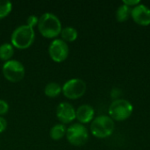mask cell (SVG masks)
<instances>
[{
    "instance_id": "6da1fadb",
    "label": "cell",
    "mask_w": 150,
    "mask_h": 150,
    "mask_svg": "<svg viewBox=\"0 0 150 150\" xmlns=\"http://www.w3.org/2000/svg\"><path fill=\"white\" fill-rule=\"evenodd\" d=\"M38 28L42 36L54 38L62 32V23L59 18L51 12H45L39 18Z\"/></svg>"
},
{
    "instance_id": "7a4b0ae2",
    "label": "cell",
    "mask_w": 150,
    "mask_h": 150,
    "mask_svg": "<svg viewBox=\"0 0 150 150\" xmlns=\"http://www.w3.org/2000/svg\"><path fill=\"white\" fill-rule=\"evenodd\" d=\"M35 33L33 27L27 25H21L15 28L11 36V42L14 47L25 49L34 41Z\"/></svg>"
},
{
    "instance_id": "3957f363",
    "label": "cell",
    "mask_w": 150,
    "mask_h": 150,
    "mask_svg": "<svg viewBox=\"0 0 150 150\" xmlns=\"http://www.w3.org/2000/svg\"><path fill=\"white\" fill-rule=\"evenodd\" d=\"M115 128L114 121L110 116L100 115L95 118L91 125V134L97 138H106L113 133Z\"/></svg>"
},
{
    "instance_id": "277c9868",
    "label": "cell",
    "mask_w": 150,
    "mask_h": 150,
    "mask_svg": "<svg viewBox=\"0 0 150 150\" xmlns=\"http://www.w3.org/2000/svg\"><path fill=\"white\" fill-rule=\"evenodd\" d=\"M134 111L132 103L127 99H116L109 107L110 117L117 121H123L127 120Z\"/></svg>"
},
{
    "instance_id": "5b68a950",
    "label": "cell",
    "mask_w": 150,
    "mask_h": 150,
    "mask_svg": "<svg viewBox=\"0 0 150 150\" xmlns=\"http://www.w3.org/2000/svg\"><path fill=\"white\" fill-rule=\"evenodd\" d=\"M4 76L10 82L17 83L21 81L25 76V67L18 60L11 59L5 62L2 68Z\"/></svg>"
},
{
    "instance_id": "8992f818",
    "label": "cell",
    "mask_w": 150,
    "mask_h": 150,
    "mask_svg": "<svg viewBox=\"0 0 150 150\" xmlns=\"http://www.w3.org/2000/svg\"><path fill=\"white\" fill-rule=\"evenodd\" d=\"M87 89L86 83L80 78H72L65 82L62 92L69 99H76L84 95Z\"/></svg>"
},
{
    "instance_id": "52a82bcc",
    "label": "cell",
    "mask_w": 150,
    "mask_h": 150,
    "mask_svg": "<svg viewBox=\"0 0 150 150\" xmlns=\"http://www.w3.org/2000/svg\"><path fill=\"white\" fill-rule=\"evenodd\" d=\"M66 136L69 142L74 146H83L89 139L87 128L80 123H75L68 127Z\"/></svg>"
},
{
    "instance_id": "ba28073f",
    "label": "cell",
    "mask_w": 150,
    "mask_h": 150,
    "mask_svg": "<svg viewBox=\"0 0 150 150\" xmlns=\"http://www.w3.org/2000/svg\"><path fill=\"white\" fill-rule=\"evenodd\" d=\"M48 53L53 61L62 62L69 56V47L67 42L62 39H55L50 43L48 47Z\"/></svg>"
},
{
    "instance_id": "9c48e42d",
    "label": "cell",
    "mask_w": 150,
    "mask_h": 150,
    "mask_svg": "<svg viewBox=\"0 0 150 150\" xmlns=\"http://www.w3.org/2000/svg\"><path fill=\"white\" fill-rule=\"evenodd\" d=\"M56 116L62 123H70L76 119V109L71 104L62 102L56 108Z\"/></svg>"
},
{
    "instance_id": "30bf717a",
    "label": "cell",
    "mask_w": 150,
    "mask_h": 150,
    "mask_svg": "<svg viewBox=\"0 0 150 150\" xmlns=\"http://www.w3.org/2000/svg\"><path fill=\"white\" fill-rule=\"evenodd\" d=\"M131 16L135 23L141 25H150V9L143 4H139L132 9Z\"/></svg>"
},
{
    "instance_id": "8fae6325",
    "label": "cell",
    "mask_w": 150,
    "mask_h": 150,
    "mask_svg": "<svg viewBox=\"0 0 150 150\" xmlns=\"http://www.w3.org/2000/svg\"><path fill=\"white\" fill-rule=\"evenodd\" d=\"M94 108L90 105H82L76 110V119L81 123H89L94 118Z\"/></svg>"
},
{
    "instance_id": "7c38bea8",
    "label": "cell",
    "mask_w": 150,
    "mask_h": 150,
    "mask_svg": "<svg viewBox=\"0 0 150 150\" xmlns=\"http://www.w3.org/2000/svg\"><path fill=\"white\" fill-rule=\"evenodd\" d=\"M61 36L65 42H72L77 39L78 32L73 26H66L62 29Z\"/></svg>"
},
{
    "instance_id": "4fadbf2b",
    "label": "cell",
    "mask_w": 150,
    "mask_h": 150,
    "mask_svg": "<svg viewBox=\"0 0 150 150\" xmlns=\"http://www.w3.org/2000/svg\"><path fill=\"white\" fill-rule=\"evenodd\" d=\"M131 7L122 4L121 5L119 6V8L116 11V18L119 22H125L131 16Z\"/></svg>"
},
{
    "instance_id": "5bb4252c",
    "label": "cell",
    "mask_w": 150,
    "mask_h": 150,
    "mask_svg": "<svg viewBox=\"0 0 150 150\" xmlns=\"http://www.w3.org/2000/svg\"><path fill=\"white\" fill-rule=\"evenodd\" d=\"M14 54V47L11 43H3L0 45V59L3 61H9Z\"/></svg>"
},
{
    "instance_id": "9a60e30c",
    "label": "cell",
    "mask_w": 150,
    "mask_h": 150,
    "mask_svg": "<svg viewBox=\"0 0 150 150\" xmlns=\"http://www.w3.org/2000/svg\"><path fill=\"white\" fill-rule=\"evenodd\" d=\"M45 94L49 98H55L62 92V86L55 82L48 83L44 89Z\"/></svg>"
},
{
    "instance_id": "2e32d148",
    "label": "cell",
    "mask_w": 150,
    "mask_h": 150,
    "mask_svg": "<svg viewBox=\"0 0 150 150\" xmlns=\"http://www.w3.org/2000/svg\"><path fill=\"white\" fill-rule=\"evenodd\" d=\"M66 131L67 129L63 124H56L51 127L49 134L53 140L58 141V140H61L66 134Z\"/></svg>"
},
{
    "instance_id": "e0dca14e",
    "label": "cell",
    "mask_w": 150,
    "mask_h": 150,
    "mask_svg": "<svg viewBox=\"0 0 150 150\" xmlns=\"http://www.w3.org/2000/svg\"><path fill=\"white\" fill-rule=\"evenodd\" d=\"M12 10V4L8 0H0V19L5 18Z\"/></svg>"
},
{
    "instance_id": "ac0fdd59",
    "label": "cell",
    "mask_w": 150,
    "mask_h": 150,
    "mask_svg": "<svg viewBox=\"0 0 150 150\" xmlns=\"http://www.w3.org/2000/svg\"><path fill=\"white\" fill-rule=\"evenodd\" d=\"M8 111H9V104L4 99H0V116L6 114Z\"/></svg>"
},
{
    "instance_id": "d6986e66",
    "label": "cell",
    "mask_w": 150,
    "mask_h": 150,
    "mask_svg": "<svg viewBox=\"0 0 150 150\" xmlns=\"http://www.w3.org/2000/svg\"><path fill=\"white\" fill-rule=\"evenodd\" d=\"M38 22H39V18L35 15H30L26 19V25L33 28L34 25H38Z\"/></svg>"
},
{
    "instance_id": "ffe728a7",
    "label": "cell",
    "mask_w": 150,
    "mask_h": 150,
    "mask_svg": "<svg viewBox=\"0 0 150 150\" xmlns=\"http://www.w3.org/2000/svg\"><path fill=\"white\" fill-rule=\"evenodd\" d=\"M123 4L129 7H134L140 4V0H124Z\"/></svg>"
},
{
    "instance_id": "44dd1931",
    "label": "cell",
    "mask_w": 150,
    "mask_h": 150,
    "mask_svg": "<svg viewBox=\"0 0 150 150\" xmlns=\"http://www.w3.org/2000/svg\"><path fill=\"white\" fill-rule=\"evenodd\" d=\"M6 127H7V121H6V120L4 117L0 116V133H3L6 129Z\"/></svg>"
}]
</instances>
